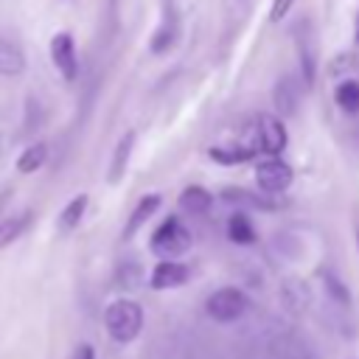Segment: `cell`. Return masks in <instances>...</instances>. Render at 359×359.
Here are the masks:
<instances>
[{
    "label": "cell",
    "mask_w": 359,
    "mask_h": 359,
    "mask_svg": "<svg viewBox=\"0 0 359 359\" xmlns=\"http://www.w3.org/2000/svg\"><path fill=\"white\" fill-rule=\"evenodd\" d=\"M191 247V230L177 219L168 216L154 233H151V252L160 255L163 261H174L177 255H182Z\"/></svg>",
    "instance_id": "7a4b0ae2"
},
{
    "label": "cell",
    "mask_w": 359,
    "mask_h": 359,
    "mask_svg": "<svg viewBox=\"0 0 359 359\" xmlns=\"http://www.w3.org/2000/svg\"><path fill=\"white\" fill-rule=\"evenodd\" d=\"M275 109L280 115H294L297 112V104H300V84L294 76H283L278 84H275Z\"/></svg>",
    "instance_id": "9c48e42d"
},
{
    "label": "cell",
    "mask_w": 359,
    "mask_h": 359,
    "mask_svg": "<svg viewBox=\"0 0 359 359\" xmlns=\"http://www.w3.org/2000/svg\"><path fill=\"white\" fill-rule=\"evenodd\" d=\"M160 208V196L157 194H149V196H143L137 205H135V210H132V216H129V222H126V230H123V238H132L149 219H151V213Z\"/></svg>",
    "instance_id": "30bf717a"
},
{
    "label": "cell",
    "mask_w": 359,
    "mask_h": 359,
    "mask_svg": "<svg viewBox=\"0 0 359 359\" xmlns=\"http://www.w3.org/2000/svg\"><path fill=\"white\" fill-rule=\"evenodd\" d=\"M132 149H135V132H126L121 140H118V146H115V154H112V163H109V182H118L121 177H123V171H126V165H129V154H132Z\"/></svg>",
    "instance_id": "7c38bea8"
},
{
    "label": "cell",
    "mask_w": 359,
    "mask_h": 359,
    "mask_svg": "<svg viewBox=\"0 0 359 359\" xmlns=\"http://www.w3.org/2000/svg\"><path fill=\"white\" fill-rule=\"evenodd\" d=\"M266 348H269V359H311L309 351H306V345L297 342V339H292V337H278Z\"/></svg>",
    "instance_id": "9a60e30c"
},
{
    "label": "cell",
    "mask_w": 359,
    "mask_h": 359,
    "mask_svg": "<svg viewBox=\"0 0 359 359\" xmlns=\"http://www.w3.org/2000/svg\"><path fill=\"white\" fill-rule=\"evenodd\" d=\"M255 126V140H258V151L264 154H280L286 149V126L280 118L275 115H258L252 121Z\"/></svg>",
    "instance_id": "5b68a950"
},
{
    "label": "cell",
    "mask_w": 359,
    "mask_h": 359,
    "mask_svg": "<svg viewBox=\"0 0 359 359\" xmlns=\"http://www.w3.org/2000/svg\"><path fill=\"white\" fill-rule=\"evenodd\" d=\"M87 202H90V196H87V194H79V196H73V199L62 208V213H59V230H62V233H70V230L79 227V222L84 219Z\"/></svg>",
    "instance_id": "4fadbf2b"
},
{
    "label": "cell",
    "mask_w": 359,
    "mask_h": 359,
    "mask_svg": "<svg viewBox=\"0 0 359 359\" xmlns=\"http://www.w3.org/2000/svg\"><path fill=\"white\" fill-rule=\"evenodd\" d=\"M255 180H258V188H261V191H266V194H280V191H286V188L292 185L294 174H292L289 163H283V160H278V157H269V160H264V163L255 165Z\"/></svg>",
    "instance_id": "8992f818"
},
{
    "label": "cell",
    "mask_w": 359,
    "mask_h": 359,
    "mask_svg": "<svg viewBox=\"0 0 359 359\" xmlns=\"http://www.w3.org/2000/svg\"><path fill=\"white\" fill-rule=\"evenodd\" d=\"M356 39H359V28H356Z\"/></svg>",
    "instance_id": "d4e9b609"
},
{
    "label": "cell",
    "mask_w": 359,
    "mask_h": 359,
    "mask_svg": "<svg viewBox=\"0 0 359 359\" xmlns=\"http://www.w3.org/2000/svg\"><path fill=\"white\" fill-rule=\"evenodd\" d=\"M334 101H337V107H339L342 112H348V115L359 112V84H356V81H342V84H337Z\"/></svg>",
    "instance_id": "ac0fdd59"
},
{
    "label": "cell",
    "mask_w": 359,
    "mask_h": 359,
    "mask_svg": "<svg viewBox=\"0 0 359 359\" xmlns=\"http://www.w3.org/2000/svg\"><path fill=\"white\" fill-rule=\"evenodd\" d=\"M222 199H227L233 205L238 202V205H250V208H272V205H266V199H261V196H255V194H250L244 188H224Z\"/></svg>",
    "instance_id": "44dd1931"
},
{
    "label": "cell",
    "mask_w": 359,
    "mask_h": 359,
    "mask_svg": "<svg viewBox=\"0 0 359 359\" xmlns=\"http://www.w3.org/2000/svg\"><path fill=\"white\" fill-rule=\"evenodd\" d=\"M294 39H297V53H300V67H303L306 84H314V76H317V34L309 25V20H300V25L294 28Z\"/></svg>",
    "instance_id": "52a82bcc"
},
{
    "label": "cell",
    "mask_w": 359,
    "mask_h": 359,
    "mask_svg": "<svg viewBox=\"0 0 359 359\" xmlns=\"http://www.w3.org/2000/svg\"><path fill=\"white\" fill-rule=\"evenodd\" d=\"M50 62H53V67L59 70V76L65 81H76L79 56H76V42H73V36L67 31L53 34V39H50Z\"/></svg>",
    "instance_id": "277c9868"
},
{
    "label": "cell",
    "mask_w": 359,
    "mask_h": 359,
    "mask_svg": "<svg viewBox=\"0 0 359 359\" xmlns=\"http://www.w3.org/2000/svg\"><path fill=\"white\" fill-rule=\"evenodd\" d=\"M227 236L236 244H252L255 241V227H252V222L244 213H233L227 219Z\"/></svg>",
    "instance_id": "2e32d148"
},
{
    "label": "cell",
    "mask_w": 359,
    "mask_h": 359,
    "mask_svg": "<svg viewBox=\"0 0 359 359\" xmlns=\"http://www.w3.org/2000/svg\"><path fill=\"white\" fill-rule=\"evenodd\" d=\"M356 241H359V233H356Z\"/></svg>",
    "instance_id": "484cf974"
},
{
    "label": "cell",
    "mask_w": 359,
    "mask_h": 359,
    "mask_svg": "<svg viewBox=\"0 0 359 359\" xmlns=\"http://www.w3.org/2000/svg\"><path fill=\"white\" fill-rule=\"evenodd\" d=\"M25 70V53L11 39H0V76H20Z\"/></svg>",
    "instance_id": "8fae6325"
},
{
    "label": "cell",
    "mask_w": 359,
    "mask_h": 359,
    "mask_svg": "<svg viewBox=\"0 0 359 359\" xmlns=\"http://www.w3.org/2000/svg\"><path fill=\"white\" fill-rule=\"evenodd\" d=\"M188 275H191V269L185 264H180V261H160L151 269L149 283H151V289H160V292L163 289H177V286H182L188 280Z\"/></svg>",
    "instance_id": "ba28073f"
},
{
    "label": "cell",
    "mask_w": 359,
    "mask_h": 359,
    "mask_svg": "<svg viewBox=\"0 0 359 359\" xmlns=\"http://www.w3.org/2000/svg\"><path fill=\"white\" fill-rule=\"evenodd\" d=\"M325 289H328V294H331L339 306H348V303H351V292H348V289L339 283V278H334L331 272L325 275Z\"/></svg>",
    "instance_id": "7402d4cb"
},
{
    "label": "cell",
    "mask_w": 359,
    "mask_h": 359,
    "mask_svg": "<svg viewBox=\"0 0 359 359\" xmlns=\"http://www.w3.org/2000/svg\"><path fill=\"white\" fill-rule=\"evenodd\" d=\"M25 224H28V213H22V216H11V219H3V222H0V250H3V247H8L14 238H20V233L25 230Z\"/></svg>",
    "instance_id": "ffe728a7"
},
{
    "label": "cell",
    "mask_w": 359,
    "mask_h": 359,
    "mask_svg": "<svg viewBox=\"0 0 359 359\" xmlns=\"http://www.w3.org/2000/svg\"><path fill=\"white\" fill-rule=\"evenodd\" d=\"M210 205H213V196L202 185H188L180 194V208L188 210V213H208Z\"/></svg>",
    "instance_id": "5bb4252c"
},
{
    "label": "cell",
    "mask_w": 359,
    "mask_h": 359,
    "mask_svg": "<svg viewBox=\"0 0 359 359\" xmlns=\"http://www.w3.org/2000/svg\"><path fill=\"white\" fill-rule=\"evenodd\" d=\"M76 359H95V351H93V345H79V351H76Z\"/></svg>",
    "instance_id": "cb8c5ba5"
},
{
    "label": "cell",
    "mask_w": 359,
    "mask_h": 359,
    "mask_svg": "<svg viewBox=\"0 0 359 359\" xmlns=\"http://www.w3.org/2000/svg\"><path fill=\"white\" fill-rule=\"evenodd\" d=\"M292 3H294V0H272V8H269V20H272V22H280V20L289 14Z\"/></svg>",
    "instance_id": "603a6c76"
},
{
    "label": "cell",
    "mask_w": 359,
    "mask_h": 359,
    "mask_svg": "<svg viewBox=\"0 0 359 359\" xmlns=\"http://www.w3.org/2000/svg\"><path fill=\"white\" fill-rule=\"evenodd\" d=\"M280 294H283V300H286V309H292L294 314L309 306V289H306V283H300V280H286L283 289H280Z\"/></svg>",
    "instance_id": "d6986e66"
},
{
    "label": "cell",
    "mask_w": 359,
    "mask_h": 359,
    "mask_svg": "<svg viewBox=\"0 0 359 359\" xmlns=\"http://www.w3.org/2000/svg\"><path fill=\"white\" fill-rule=\"evenodd\" d=\"M104 328L118 345H126V342L137 339V334L143 328V309L126 297L112 300L104 311Z\"/></svg>",
    "instance_id": "6da1fadb"
},
{
    "label": "cell",
    "mask_w": 359,
    "mask_h": 359,
    "mask_svg": "<svg viewBox=\"0 0 359 359\" xmlns=\"http://www.w3.org/2000/svg\"><path fill=\"white\" fill-rule=\"evenodd\" d=\"M247 306H250L247 294L241 289H236V286H222V289H216L205 300V311L216 323H236V320H241L244 311H247Z\"/></svg>",
    "instance_id": "3957f363"
},
{
    "label": "cell",
    "mask_w": 359,
    "mask_h": 359,
    "mask_svg": "<svg viewBox=\"0 0 359 359\" xmlns=\"http://www.w3.org/2000/svg\"><path fill=\"white\" fill-rule=\"evenodd\" d=\"M45 160H48V146H45V143H34V146H28V149L17 157V171H20V174H34L36 168H42Z\"/></svg>",
    "instance_id": "e0dca14e"
}]
</instances>
